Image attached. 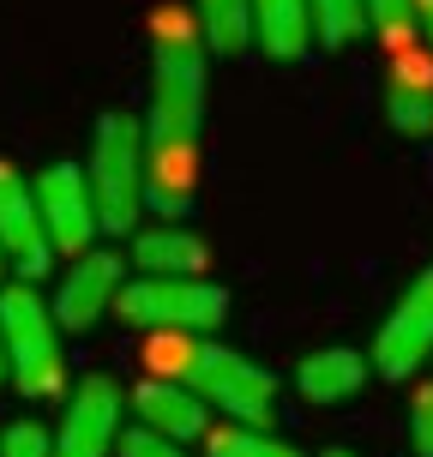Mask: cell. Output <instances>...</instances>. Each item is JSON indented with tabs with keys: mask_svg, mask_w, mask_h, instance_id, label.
I'll list each match as a JSON object with an SVG mask.
<instances>
[{
	"mask_svg": "<svg viewBox=\"0 0 433 457\" xmlns=\"http://www.w3.org/2000/svg\"><path fill=\"white\" fill-rule=\"evenodd\" d=\"M211 48L193 6L151 12V109H145V205L187 217L199 193V133H205Z\"/></svg>",
	"mask_w": 433,
	"mask_h": 457,
	"instance_id": "1",
	"label": "cell"
},
{
	"mask_svg": "<svg viewBox=\"0 0 433 457\" xmlns=\"http://www.w3.org/2000/svg\"><path fill=\"white\" fill-rule=\"evenodd\" d=\"M0 337H6V373L30 403L67 397V349L61 320L37 295V283H6L0 289Z\"/></svg>",
	"mask_w": 433,
	"mask_h": 457,
	"instance_id": "2",
	"label": "cell"
},
{
	"mask_svg": "<svg viewBox=\"0 0 433 457\" xmlns=\"http://www.w3.org/2000/svg\"><path fill=\"white\" fill-rule=\"evenodd\" d=\"M114 320L145 337H211L229 320V289L211 277H127Z\"/></svg>",
	"mask_w": 433,
	"mask_h": 457,
	"instance_id": "3",
	"label": "cell"
},
{
	"mask_svg": "<svg viewBox=\"0 0 433 457\" xmlns=\"http://www.w3.org/2000/svg\"><path fill=\"white\" fill-rule=\"evenodd\" d=\"M85 181H91L103 235H133L138 217H145V120H133V114L96 120Z\"/></svg>",
	"mask_w": 433,
	"mask_h": 457,
	"instance_id": "4",
	"label": "cell"
},
{
	"mask_svg": "<svg viewBox=\"0 0 433 457\" xmlns=\"http://www.w3.org/2000/svg\"><path fill=\"white\" fill-rule=\"evenodd\" d=\"M181 386L199 391L205 410H223L229 421H247V428H271V415H277V373L259 367V361H247L241 349L211 343V337L187 343Z\"/></svg>",
	"mask_w": 433,
	"mask_h": 457,
	"instance_id": "5",
	"label": "cell"
},
{
	"mask_svg": "<svg viewBox=\"0 0 433 457\" xmlns=\"http://www.w3.org/2000/svg\"><path fill=\"white\" fill-rule=\"evenodd\" d=\"M367 361H373V373L391 379V386L415 379V373L433 361V265L421 277H410V289L391 301V313L379 320V331H373Z\"/></svg>",
	"mask_w": 433,
	"mask_h": 457,
	"instance_id": "6",
	"label": "cell"
},
{
	"mask_svg": "<svg viewBox=\"0 0 433 457\" xmlns=\"http://www.w3.org/2000/svg\"><path fill=\"white\" fill-rule=\"evenodd\" d=\"M127 421V391L109 373H85L79 386H67V410L54 428V457H114L121 452V428Z\"/></svg>",
	"mask_w": 433,
	"mask_h": 457,
	"instance_id": "7",
	"label": "cell"
},
{
	"mask_svg": "<svg viewBox=\"0 0 433 457\" xmlns=\"http://www.w3.org/2000/svg\"><path fill=\"white\" fill-rule=\"evenodd\" d=\"M37 217H43V235L54 253H91V241L103 235L96 223V199L91 181H85V162H48L37 175Z\"/></svg>",
	"mask_w": 433,
	"mask_h": 457,
	"instance_id": "8",
	"label": "cell"
},
{
	"mask_svg": "<svg viewBox=\"0 0 433 457\" xmlns=\"http://www.w3.org/2000/svg\"><path fill=\"white\" fill-rule=\"evenodd\" d=\"M0 253L19 271V283H43L54 271V247L43 235V217H37V187L12 162H0Z\"/></svg>",
	"mask_w": 433,
	"mask_h": 457,
	"instance_id": "9",
	"label": "cell"
},
{
	"mask_svg": "<svg viewBox=\"0 0 433 457\" xmlns=\"http://www.w3.org/2000/svg\"><path fill=\"white\" fill-rule=\"evenodd\" d=\"M121 289H127V259L121 253H79L67 265V277H61V289H54V320H61V331H91L103 313H114V301H121Z\"/></svg>",
	"mask_w": 433,
	"mask_h": 457,
	"instance_id": "10",
	"label": "cell"
},
{
	"mask_svg": "<svg viewBox=\"0 0 433 457\" xmlns=\"http://www.w3.org/2000/svg\"><path fill=\"white\" fill-rule=\"evenodd\" d=\"M127 410L138 415V428L157 439H205L211 434V410L199 403V391H187L181 379H138L133 397H127Z\"/></svg>",
	"mask_w": 433,
	"mask_h": 457,
	"instance_id": "11",
	"label": "cell"
},
{
	"mask_svg": "<svg viewBox=\"0 0 433 457\" xmlns=\"http://www.w3.org/2000/svg\"><path fill=\"white\" fill-rule=\"evenodd\" d=\"M386 120H391V133H404V138L433 133V54L421 43H410V48H397V54H391Z\"/></svg>",
	"mask_w": 433,
	"mask_h": 457,
	"instance_id": "12",
	"label": "cell"
},
{
	"mask_svg": "<svg viewBox=\"0 0 433 457\" xmlns=\"http://www.w3.org/2000/svg\"><path fill=\"white\" fill-rule=\"evenodd\" d=\"M133 265L138 277H205L211 247L187 223H151L133 228Z\"/></svg>",
	"mask_w": 433,
	"mask_h": 457,
	"instance_id": "13",
	"label": "cell"
},
{
	"mask_svg": "<svg viewBox=\"0 0 433 457\" xmlns=\"http://www.w3.org/2000/svg\"><path fill=\"white\" fill-rule=\"evenodd\" d=\"M367 373H373V361H367L362 349L325 343V349H313V355H301V367H296V391L307 397V403L331 410V403H343V397H355V391L367 386Z\"/></svg>",
	"mask_w": 433,
	"mask_h": 457,
	"instance_id": "14",
	"label": "cell"
},
{
	"mask_svg": "<svg viewBox=\"0 0 433 457\" xmlns=\"http://www.w3.org/2000/svg\"><path fill=\"white\" fill-rule=\"evenodd\" d=\"M253 48L271 61H301L313 48V6L307 0H253Z\"/></svg>",
	"mask_w": 433,
	"mask_h": 457,
	"instance_id": "15",
	"label": "cell"
},
{
	"mask_svg": "<svg viewBox=\"0 0 433 457\" xmlns=\"http://www.w3.org/2000/svg\"><path fill=\"white\" fill-rule=\"evenodd\" d=\"M193 19L211 54H247L253 48V0H193Z\"/></svg>",
	"mask_w": 433,
	"mask_h": 457,
	"instance_id": "16",
	"label": "cell"
},
{
	"mask_svg": "<svg viewBox=\"0 0 433 457\" xmlns=\"http://www.w3.org/2000/svg\"><path fill=\"white\" fill-rule=\"evenodd\" d=\"M205 457H301L289 439H277L271 428H247V421H223L205 434Z\"/></svg>",
	"mask_w": 433,
	"mask_h": 457,
	"instance_id": "17",
	"label": "cell"
},
{
	"mask_svg": "<svg viewBox=\"0 0 433 457\" xmlns=\"http://www.w3.org/2000/svg\"><path fill=\"white\" fill-rule=\"evenodd\" d=\"M313 6V43L349 48L367 37V0H307Z\"/></svg>",
	"mask_w": 433,
	"mask_h": 457,
	"instance_id": "18",
	"label": "cell"
},
{
	"mask_svg": "<svg viewBox=\"0 0 433 457\" xmlns=\"http://www.w3.org/2000/svg\"><path fill=\"white\" fill-rule=\"evenodd\" d=\"M367 37H379L391 54L421 43V0H367Z\"/></svg>",
	"mask_w": 433,
	"mask_h": 457,
	"instance_id": "19",
	"label": "cell"
},
{
	"mask_svg": "<svg viewBox=\"0 0 433 457\" xmlns=\"http://www.w3.org/2000/svg\"><path fill=\"white\" fill-rule=\"evenodd\" d=\"M0 457H54V434L43 421H6L0 428Z\"/></svg>",
	"mask_w": 433,
	"mask_h": 457,
	"instance_id": "20",
	"label": "cell"
},
{
	"mask_svg": "<svg viewBox=\"0 0 433 457\" xmlns=\"http://www.w3.org/2000/svg\"><path fill=\"white\" fill-rule=\"evenodd\" d=\"M410 445H415V457H433V379L415 386V397H410Z\"/></svg>",
	"mask_w": 433,
	"mask_h": 457,
	"instance_id": "21",
	"label": "cell"
},
{
	"mask_svg": "<svg viewBox=\"0 0 433 457\" xmlns=\"http://www.w3.org/2000/svg\"><path fill=\"white\" fill-rule=\"evenodd\" d=\"M114 457H187V445H175V439H157L145 434V428H133V434H121V452Z\"/></svg>",
	"mask_w": 433,
	"mask_h": 457,
	"instance_id": "22",
	"label": "cell"
},
{
	"mask_svg": "<svg viewBox=\"0 0 433 457\" xmlns=\"http://www.w3.org/2000/svg\"><path fill=\"white\" fill-rule=\"evenodd\" d=\"M421 48L433 54V0H421Z\"/></svg>",
	"mask_w": 433,
	"mask_h": 457,
	"instance_id": "23",
	"label": "cell"
},
{
	"mask_svg": "<svg viewBox=\"0 0 433 457\" xmlns=\"http://www.w3.org/2000/svg\"><path fill=\"white\" fill-rule=\"evenodd\" d=\"M6 379H12V373H6V337H0V386H6Z\"/></svg>",
	"mask_w": 433,
	"mask_h": 457,
	"instance_id": "24",
	"label": "cell"
},
{
	"mask_svg": "<svg viewBox=\"0 0 433 457\" xmlns=\"http://www.w3.org/2000/svg\"><path fill=\"white\" fill-rule=\"evenodd\" d=\"M320 457H355V452H349V445H331V452H320Z\"/></svg>",
	"mask_w": 433,
	"mask_h": 457,
	"instance_id": "25",
	"label": "cell"
},
{
	"mask_svg": "<svg viewBox=\"0 0 433 457\" xmlns=\"http://www.w3.org/2000/svg\"><path fill=\"white\" fill-rule=\"evenodd\" d=\"M6 271H12V265H6V253H0V277H6Z\"/></svg>",
	"mask_w": 433,
	"mask_h": 457,
	"instance_id": "26",
	"label": "cell"
}]
</instances>
